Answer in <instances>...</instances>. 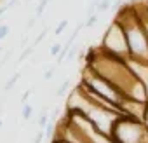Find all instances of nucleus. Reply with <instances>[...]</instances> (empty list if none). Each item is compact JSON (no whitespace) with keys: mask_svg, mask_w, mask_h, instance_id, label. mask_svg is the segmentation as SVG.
I'll return each instance as SVG.
<instances>
[{"mask_svg":"<svg viewBox=\"0 0 148 143\" xmlns=\"http://www.w3.org/2000/svg\"><path fill=\"white\" fill-rule=\"evenodd\" d=\"M127 65L131 72L141 80V84L146 87L148 93V61H136V59H127Z\"/></svg>","mask_w":148,"mask_h":143,"instance_id":"5","label":"nucleus"},{"mask_svg":"<svg viewBox=\"0 0 148 143\" xmlns=\"http://www.w3.org/2000/svg\"><path fill=\"white\" fill-rule=\"evenodd\" d=\"M45 138V133H44V129L42 131H37V134L33 136V140H32V143H42V140Z\"/></svg>","mask_w":148,"mask_h":143,"instance_id":"18","label":"nucleus"},{"mask_svg":"<svg viewBox=\"0 0 148 143\" xmlns=\"http://www.w3.org/2000/svg\"><path fill=\"white\" fill-rule=\"evenodd\" d=\"M56 68H58V66H51L49 70H45V74H44V80H51V79L54 77V74H56Z\"/></svg>","mask_w":148,"mask_h":143,"instance_id":"17","label":"nucleus"},{"mask_svg":"<svg viewBox=\"0 0 148 143\" xmlns=\"http://www.w3.org/2000/svg\"><path fill=\"white\" fill-rule=\"evenodd\" d=\"M96 23H98V14H92V16L86 18L84 26H86V28H92V26H96Z\"/></svg>","mask_w":148,"mask_h":143,"instance_id":"11","label":"nucleus"},{"mask_svg":"<svg viewBox=\"0 0 148 143\" xmlns=\"http://www.w3.org/2000/svg\"><path fill=\"white\" fill-rule=\"evenodd\" d=\"M28 2H32V0H28Z\"/></svg>","mask_w":148,"mask_h":143,"instance_id":"25","label":"nucleus"},{"mask_svg":"<svg viewBox=\"0 0 148 143\" xmlns=\"http://www.w3.org/2000/svg\"><path fill=\"white\" fill-rule=\"evenodd\" d=\"M19 79H21V74H19V72H16V74H14V75H12V77H11L7 82H5V86H4V91H5V93L12 91V87L16 86V82H18Z\"/></svg>","mask_w":148,"mask_h":143,"instance_id":"8","label":"nucleus"},{"mask_svg":"<svg viewBox=\"0 0 148 143\" xmlns=\"http://www.w3.org/2000/svg\"><path fill=\"white\" fill-rule=\"evenodd\" d=\"M30 94H32V89H28V91H26V93L23 94V98H21V101H23V103H26V100L30 98Z\"/></svg>","mask_w":148,"mask_h":143,"instance_id":"21","label":"nucleus"},{"mask_svg":"<svg viewBox=\"0 0 148 143\" xmlns=\"http://www.w3.org/2000/svg\"><path fill=\"white\" fill-rule=\"evenodd\" d=\"M80 84L84 87H87L89 91H92L94 94H98L99 98H103L105 101L112 103L115 108H119L122 112V103L127 100L124 96V93L120 89H117L108 79H105L101 74H98L96 70L86 66L84 72H82V79H80Z\"/></svg>","mask_w":148,"mask_h":143,"instance_id":"2","label":"nucleus"},{"mask_svg":"<svg viewBox=\"0 0 148 143\" xmlns=\"http://www.w3.org/2000/svg\"><path fill=\"white\" fill-rule=\"evenodd\" d=\"M115 21H119L124 28L129 59L148 61V33L138 6H122V9L115 14Z\"/></svg>","mask_w":148,"mask_h":143,"instance_id":"1","label":"nucleus"},{"mask_svg":"<svg viewBox=\"0 0 148 143\" xmlns=\"http://www.w3.org/2000/svg\"><path fill=\"white\" fill-rule=\"evenodd\" d=\"M32 115H33V107H32L30 103H23V108H21V117H23L25 120H28Z\"/></svg>","mask_w":148,"mask_h":143,"instance_id":"9","label":"nucleus"},{"mask_svg":"<svg viewBox=\"0 0 148 143\" xmlns=\"http://www.w3.org/2000/svg\"><path fill=\"white\" fill-rule=\"evenodd\" d=\"M2 126H4V122H2V120H0V129H2Z\"/></svg>","mask_w":148,"mask_h":143,"instance_id":"23","label":"nucleus"},{"mask_svg":"<svg viewBox=\"0 0 148 143\" xmlns=\"http://www.w3.org/2000/svg\"><path fill=\"white\" fill-rule=\"evenodd\" d=\"M66 26H68V19H63V21H59V25L56 26V30H54V35H61L64 30H66Z\"/></svg>","mask_w":148,"mask_h":143,"instance_id":"12","label":"nucleus"},{"mask_svg":"<svg viewBox=\"0 0 148 143\" xmlns=\"http://www.w3.org/2000/svg\"><path fill=\"white\" fill-rule=\"evenodd\" d=\"M138 9H139V12H141V18H143V21H145L146 33H148V11H146V4H143V7H139V6H138Z\"/></svg>","mask_w":148,"mask_h":143,"instance_id":"14","label":"nucleus"},{"mask_svg":"<svg viewBox=\"0 0 148 143\" xmlns=\"http://www.w3.org/2000/svg\"><path fill=\"white\" fill-rule=\"evenodd\" d=\"M9 32H11L9 25H0V40H4V38H7Z\"/></svg>","mask_w":148,"mask_h":143,"instance_id":"16","label":"nucleus"},{"mask_svg":"<svg viewBox=\"0 0 148 143\" xmlns=\"http://www.w3.org/2000/svg\"><path fill=\"white\" fill-rule=\"evenodd\" d=\"M112 138L115 143H148V127L143 120L122 115L113 126Z\"/></svg>","mask_w":148,"mask_h":143,"instance_id":"3","label":"nucleus"},{"mask_svg":"<svg viewBox=\"0 0 148 143\" xmlns=\"http://www.w3.org/2000/svg\"><path fill=\"white\" fill-rule=\"evenodd\" d=\"M45 35H47V30H42V33H40V35H38V37L35 38V42H33V45L37 47V45H38V44H40V42H42V40L45 38Z\"/></svg>","mask_w":148,"mask_h":143,"instance_id":"19","label":"nucleus"},{"mask_svg":"<svg viewBox=\"0 0 148 143\" xmlns=\"http://www.w3.org/2000/svg\"><path fill=\"white\" fill-rule=\"evenodd\" d=\"M68 87H70V80H64L59 87H58V91H56V96L58 98H61V96H64L66 93H68Z\"/></svg>","mask_w":148,"mask_h":143,"instance_id":"10","label":"nucleus"},{"mask_svg":"<svg viewBox=\"0 0 148 143\" xmlns=\"http://www.w3.org/2000/svg\"><path fill=\"white\" fill-rule=\"evenodd\" d=\"M16 4H18V0H7V2H5V7H7V9H12V7H16Z\"/></svg>","mask_w":148,"mask_h":143,"instance_id":"20","label":"nucleus"},{"mask_svg":"<svg viewBox=\"0 0 148 143\" xmlns=\"http://www.w3.org/2000/svg\"><path fill=\"white\" fill-rule=\"evenodd\" d=\"M99 49L105 51V52L110 54V56H115V58H120V59H129L127 38H125L124 28H122V25H120L119 21L113 19L112 25L106 28Z\"/></svg>","mask_w":148,"mask_h":143,"instance_id":"4","label":"nucleus"},{"mask_svg":"<svg viewBox=\"0 0 148 143\" xmlns=\"http://www.w3.org/2000/svg\"><path fill=\"white\" fill-rule=\"evenodd\" d=\"M33 51H35V45H32V47H26V49H25V51H23V52L19 54L18 61H25V59H26V58H28V56H30V54H32Z\"/></svg>","mask_w":148,"mask_h":143,"instance_id":"15","label":"nucleus"},{"mask_svg":"<svg viewBox=\"0 0 148 143\" xmlns=\"http://www.w3.org/2000/svg\"><path fill=\"white\" fill-rule=\"evenodd\" d=\"M145 124H146V127H148V103H146V113H145V120H143Z\"/></svg>","mask_w":148,"mask_h":143,"instance_id":"22","label":"nucleus"},{"mask_svg":"<svg viewBox=\"0 0 148 143\" xmlns=\"http://www.w3.org/2000/svg\"><path fill=\"white\" fill-rule=\"evenodd\" d=\"M61 51H63V44H58V42H56V44H52V47H51L49 52H51V56L58 58V56L61 54Z\"/></svg>","mask_w":148,"mask_h":143,"instance_id":"13","label":"nucleus"},{"mask_svg":"<svg viewBox=\"0 0 148 143\" xmlns=\"http://www.w3.org/2000/svg\"><path fill=\"white\" fill-rule=\"evenodd\" d=\"M37 122H38V126H40L42 129L51 122V117H49V112H47V108H45V107L42 108V112H40V115H38V120H37Z\"/></svg>","mask_w":148,"mask_h":143,"instance_id":"7","label":"nucleus"},{"mask_svg":"<svg viewBox=\"0 0 148 143\" xmlns=\"http://www.w3.org/2000/svg\"><path fill=\"white\" fill-rule=\"evenodd\" d=\"M112 6H113V0H96V12L98 14L108 12L112 11Z\"/></svg>","mask_w":148,"mask_h":143,"instance_id":"6","label":"nucleus"},{"mask_svg":"<svg viewBox=\"0 0 148 143\" xmlns=\"http://www.w3.org/2000/svg\"><path fill=\"white\" fill-rule=\"evenodd\" d=\"M146 11H148V2H146Z\"/></svg>","mask_w":148,"mask_h":143,"instance_id":"24","label":"nucleus"}]
</instances>
